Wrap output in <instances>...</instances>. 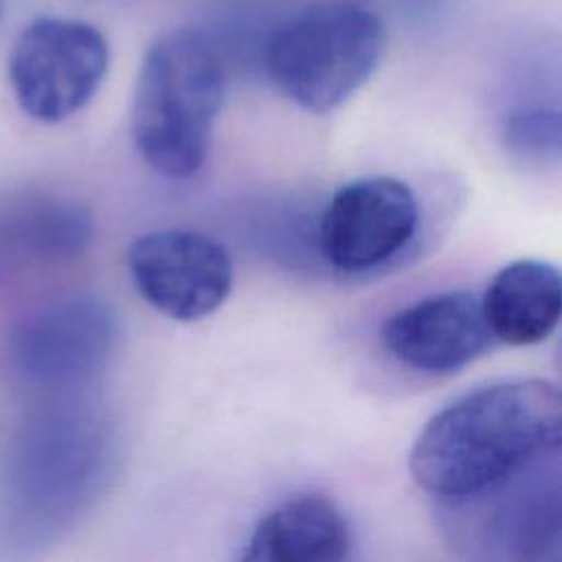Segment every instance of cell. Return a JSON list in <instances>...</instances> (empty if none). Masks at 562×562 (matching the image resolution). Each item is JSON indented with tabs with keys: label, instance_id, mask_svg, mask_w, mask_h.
I'll return each instance as SVG.
<instances>
[{
	"label": "cell",
	"instance_id": "6da1fadb",
	"mask_svg": "<svg viewBox=\"0 0 562 562\" xmlns=\"http://www.w3.org/2000/svg\"><path fill=\"white\" fill-rule=\"evenodd\" d=\"M562 400L540 378L474 389L435 413L417 435L408 470L443 501L483 496L558 452Z\"/></svg>",
	"mask_w": 562,
	"mask_h": 562
},
{
	"label": "cell",
	"instance_id": "7a4b0ae2",
	"mask_svg": "<svg viewBox=\"0 0 562 562\" xmlns=\"http://www.w3.org/2000/svg\"><path fill=\"white\" fill-rule=\"evenodd\" d=\"M226 75L217 50L193 29L156 37L140 61L132 97V138L162 176H195L222 110Z\"/></svg>",
	"mask_w": 562,
	"mask_h": 562
},
{
	"label": "cell",
	"instance_id": "3957f363",
	"mask_svg": "<svg viewBox=\"0 0 562 562\" xmlns=\"http://www.w3.org/2000/svg\"><path fill=\"white\" fill-rule=\"evenodd\" d=\"M101 435L68 406H44L13 426L0 459V498L9 525L42 536L72 518L99 481Z\"/></svg>",
	"mask_w": 562,
	"mask_h": 562
},
{
	"label": "cell",
	"instance_id": "277c9868",
	"mask_svg": "<svg viewBox=\"0 0 562 562\" xmlns=\"http://www.w3.org/2000/svg\"><path fill=\"white\" fill-rule=\"evenodd\" d=\"M382 50L384 24L373 11L351 2H316L274 26L263 66L292 103L325 114L369 81Z\"/></svg>",
	"mask_w": 562,
	"mask_h": 562
},
{
	"label": "cell",
	"instance_id": "5b68a950",
	"mask_svg": "<svg viewBox=\"0 0 562 562\" xmlns=\"http://www.w3.org/2000/svg\"><path fill=\"white\" fill-rule=\"evenodd\" d=\"M108 64L110 48L97 26L42 15L11 46L9 83L24 114L40 123H59L90 103Z\"/></svg>",
	"mask_w": 562,
	"mask_h": 562
},
{
	"label": "cell",
	"instance_id": "8992f818",
	"mask_svg": "<svg viewBox=\"0 0 562 562\" xmlns=\"http://www.w3.org/2000/svg\"><path fill=\"white\" fill-rule=\"evenodd\" d=\"M116 316L99 296L75 294L20 318L4 338L11 380L40 391H66L94 378L116 342Z\"/></svg>",
	"mask_w": 562,
	"mask_h": 562
},
{
	"label": "cell",
	"instance_id": "52a82bcc",
	"mask_svg": "<svg viewBox=\"0 0 562 562\" xmlns=\"http://www.w3.org/2000/svg\"><path fill=\"white\" fill-rule=\"evenodd\" d=\"M419 226L415 191L397 178H358L340 187L318 220V250L342 274H364L393 261Z\"/></svg>",
	"mask_w": 562,
	"mask_h": 562
},
{
	"label": "cell",
	"instance_id": "ba28073f",
	"mask_svg": "<svg viewBox=\"0 0 562 562\" xmlns=\"http://www.w3.org/2000/svg\"><path fill=\"white\" fill-rule=\"evenodd\" d=\"M127 270L154 310L182 323L213 314L233 288V263L224 246L187 228L138 235L127 248Z\"/></svg>",
	"mask_w": 562,
	"mask_h": 562
},
{
	"label": "cell",
	"instance_id": "9c48e42d",
	"mask_svg": "<svg viewBox=\"0 0 562 562\" xmlns=\"http://www.w3.org/2000/svg\"><path fill=\"white\" fill-rule=\"evenodd\" d=\"M481 303L472 292L450 290L419 299L380 327L384 351L424 375H450L474 362L492 345Z\"/></svg>",
	"mask_w": 562,
	"mask_h": 562
},
{
	"label": "cell",
	"instance_id": "30bf717a",
	"mask_svg": "<svg viewBox=\"0 0 562 562\" xmlns=\"http://www.w3.org/2000/svg\"><path fill=\"white\" fill-rule=\"evenodd\" d=\"M90 211L48 191L0 195V283L77 259L92 241Z\"/></svg>",
	"mask_w": 562,
	"mask_h": 562
},
{
	"label": "cell",
	"instance_id": "8fae6325",
	"mask_svg": "<svg viewBox=\"0 0 562 562\" xmlns=\"http://www.w3.org/2000/svg\"><path fill=\"white\" fill-rule=\"evenodd\" d=\"M351 531L340 507L325 494H299L268 512L252 529L241 560L334 562L347 558Z\"/></svg>",
	"mask_w": 562,
	"mask_h": 562
},
{
	"label": "cell",
	"instance_id": "7c38bea8",
	"mask_svg": "<svg viewBox=\"0 0 562 562\" xmlns=\"http://www.w3.org/2000/svg\"><path fill=\"white\" fill-rule=\"evenodd\" d=\"M479 303L494 340L512 347L538 345L560 321V272L540 259L512 261L492 277Z\"/></svg>",
	"mask_w": 562,
	"mask_h": 562
},
{
	"label": "cell",
	"instance_id": "4fadbf2b",
	"mask_svg": "<svg viewBox=\"0 0 562 562\" xmlns=\"http://www.w3.org/2000/svg\"><path fill=\"white\" fill-rule=\"evenodd\" d=\"M505 140L525 158H555L560 149V116L549 110H522L507 119Z\"/></svg>",
	"mask_w": 562,
	"mask_h": 562
},
{
	"label": "cell",
	"instance_id": "5bb4252c",
	"mask_svg": "<svg viewBox=\"0 0 562 562\" xmlns=\"http://www.w3.org/2000/svg\"><path fill=\"white\" fill-rule=\"evenodd\" d=\"M0 18H2V0H0Z\"/></svg>",
	"mask_w": 562,
	"mask_h": 562
}]
</instances>
